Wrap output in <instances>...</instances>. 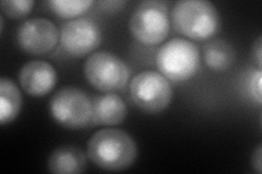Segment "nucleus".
<instances>
[{
	"label": "nucleus",
	"instance_id": "20e7f679",
	"mask_svg": "<svg viewBox=\"0 0 262 174\" xmlns=\"http://www.w3.org/2000/svg\"><path fill=\"white\" fill-rule=\"evenodd\" d=\"M49 113L66 129H83L92 121L93 101L84 90L66 86L51 98Z\"/></svg>",
	"mask_w": 262,
	"mask_h": 174
},
{
	"label": "nucleus",
	"instance_id": "423d86ee",
	"mask_svg": "<svg viewBox=\"0 0 262 174\" xmlns=\"http://www.w3.org/2000/svg\"><path fill=\"white\" fill-rule=\"evenodd\" d=\"M86 81L100 92L112 93L124 88L129 80L127 64L110 52H96L83 63Z\"/></svg>",
	"mask_w": 262,
	"mask_h": 174
},
{
	"label": "nucleus",
	"instance_id": "9d476101",
	"mask_svg": "<svg viewBox=\"0 0 262 174\" xmlns=\"http://www.w3.org/2000/svg\"><path fill=\"white\" fill-rule=\"evenodd\" d=\"M19 81L21 87L34 97H42L51 93L57 83V72L51 63L43 60H33L23 65Z\"/></svg>",
	"mask_w": 262,
	"mask_h": 174
},
{
	"label": "nucleus",
	"instance_id": "7ed1b4c3",
	"mask_svg": "<svg viewBox=\"0 0 262 174\" xmlns=\"http://www.w3.org/2000/svg\"><path fill=\"white\" fill-rule=\"evenodd\" d=\"M200 64L199 49L192 41L173 38L162 45L157 54V65L166 79L183 82L192 78Z\"/></svg>",
	"mask_w": 262,
	"mask_h": 174
},
{
	"label": "nucleus",
	"instance_id": "6ab92c4d",
	"mask_svg": "<svg viewBox=\"0 0 262 174\" xmlns=\"http://www.w3.org/2000/svg\"><path fill=\"white\" fill-rule=\"evenodd\" d=\"M252 54H253V58H255V61L258 64L259 70L262 67V37L259 36L255 43H253V47H252Z\"/></svg>",
	"mask_w": 262,
	"mask_h": 174
},
{
	"label": "nucleus",
	"instance_id": "aec40b11",
	"mask_svg": "<svg viewBox=\"0 0 262 174\" xmlns=\"http://www.w3.org/2000/svg\"><path fill=\"white\" fill-rule=\"evenodd\" d=\"M0 22H2V26H0V30H2V33L4 32V28H5V22H4V16H0Z\"/></svg>",
	"mask_w": 262,
	"mask_h": 174
},
{
	"label": "nucleus",
	"instance_id": "ddd939ff",
	"mask_svg": "<svg viewBox=\"0 0 262 174\" xmlns=\"http://www.w3.org/2000/svg\"><path fill=\"white\" fill-rule=\"evenodd\" d=\"M22 95L15 83L7 77L0 79V124L6 126L19 117Z\"/></svg>",
	"mask_w": 262,
	"mask_h": 174
},
{
	"label": "nucleus",
	"instance_id": "dca6fc26",
	"mask_svg": "<svg viewBox=\"0 0 262 174\" xmlns=\"http://www.w3.org/2000/svg\"><path fill=\"white\" fill-rule=\"evenodd\" d=\"M33 6L32 0H3L2 11L10 19H21L32 11Z\"/></svg>",
	"mask_w": 262,
	"mask_h": 174
},
{
	"label": "nucleus",
	"instance_id": "6e6552de",
	"mask_svg": "<svg viewBox=\"0 0 262 174\" xmlns=\"http://www.w3.org/2000/svg\"><path fill=\"white\" fill-rule=\"evenodd\" d=\"M61 46L69 55L81 58L94 52L101 45L102 32L97 24L85 18L66 22L60 30Z\"/></svg>",
	"mask_w": 262,
	"mask_h": 174
},
{
	"label": "nucleus",
	"instance_id": "9b49d317",
	"mask_svg": "<svg viewBox=\"0 0 262 174\" xmlns=\"http://www.w3.org/2000/svg\"><path fill=\"white\" fill-rule=\"evenodd\" d=\"M47 168L54 174H79L86 168V156L76 146L62 145L49 155Z\"/></svg>",
	"mask_w": 262,
	"mask_h": 174
},
{
	"label": "nucleus",
	"instance_id": "2eb2a0df",
	"mask_svg": "<svg viewBox=\"0 0 262 174\" xmlns=\"http://www.w3.org/2000/svg\"><path fill=\"white\" fill-rule=\"evenodd\" d=\"M53 12L64 19L83 14L94 5L92 0H52L48 3Z\"/></svg>",
	"mask_w": 262,
	"mask_h": 174
},
{
	"label": "nucleus",
	"instance_id": "39448f33",
	"mask_svg": "<svg viewBox=\"0 0 262 174\" xmlns=\"http://www.w3.org/2000/svg\"><path fill=\"white\" fill-rule=\"evenodd\" d=\"M130 97L141 111L155 114L167 109L173 101V88L168 79L157 71H142L131 80Z\"/></svg>",
	"mask_w": 262,
	"mask_h": 174
},
{
	"label": "nucleus",
	"instance_id": "f8f14e48",
	"mask_svg": "<svg viewBox=\"0 0 262 174\" xmlns=\"http://www.w3.org/2000/svg\"><path fill=\"white\" fill-rule=\"evenodd\" d=\"M126 103L115 94H104L93 99L92 122L96 126H118L127 117Z\"/></svg>",
	"mask_w": 262,
	"mask_h": 174
},
{
	"label": "nucleus",
	"instance_id": "f257e3e1",
	"mask_svg": "<svg viewBox=\"0 0 262 174\" xmlns=\"http://www.w3.org/2000/svg\"><path fill=\"white\" fill-rule=\"evenodd\" d=\"M88 157L96 167L118 172L133 167L137 160L138 147L134 137L118 129L100 130L90 137Z\"/></svg>",
	"mask_w": 262,
	"mask_h": 174
},
{
	"label": "nucleus",
	"instance_id": "a211bd4d",
	"mask_svg": "<svg viewBox=\"0 0 262 174\" xmlns=\"http://www.w3.org/2000/svg\"><path fill=\"white\" fill-rule=\"evenodd\" d=\"M251 167L258 174L262 173V145L259 144L251 156Z\"/></svg>",
	"mask_w": 262,
	"mask_h": 174
},
{
	"label": "nucleus",
	"instance_id": "4468645a",
	"mask_svg": "<svg viewBox=\"0 0 262 174\" xmlns=\"http://www.w3.org/2000/svg\"><path fill=\"white\" fill-rule=\"evenodd\" d=\"M203 58L210 69L223 72L232 67L236 59V54L228 41L216 39L211 41L204 48Z\"/></svg>",
	"mask_w": 262,
	"mask_h": 174
},
{
	"label": "nucleus",
	"instance_id": "0eeeda50",
	"mask_svg": "<svg viewBox=\"0 0 262 174\" xmlns=\"http://www.w3.org/2000/svg\"><path fill=\"white\" fill-rule=\"evenodd\" d=\"M170 29L167 5L147 0L139 5L129 20L133 36L145 45H158L168 36Z\"/></svg>",
	"mask_w": 262,
	"mask_h": 174
},
{
	"label": "nucleus",
	"instance_id": "f3484780",
	"mask_svg": "<svg viewBox=\"0 0 262 174\" xmlns=\"http://www.w3.org/2000/svg\"><path fill=\"white\" fill-rule=\"evenodd\" d=\"M261 80H262V74L261 70H258L256 73H253V76L251 78V83H250V87L252 90L253 97L257 99V102L261 104L262 101V96H261Z\"/></svg>",
	"mask_w": 262,
	"mask_h": 174
},
{
	"label": "nucleus",
	"instance_id": "f03ea898",
	"mask_svg": "<svg viewBox=\"0 0 262 174\" xmlns=\"http://www.w3.org/2000/svg\"><path fill=\"white\" fill-rule=\"evenodd\" d=\"M170 15L176 31L194 40L208 39L220 29L216 7L206 0H179Z\"/></svg>",
	"mask_w": 262,
	"mask_h": 174
},
{
	"label": "nucleus",
	"instance_id": "1a4fd4ad",
	"mask_svg": "<svg viewBox=\"0 0 262 174\" xmlns=\"http://www.w3.org/2000/svg\"><path fill=\"white\" fill-rule=\"evenodd\" d=\"M16 38L22 51L31 55H44L54 51L60 33L51 20L34 18L21 24Z\"/></svg>",
	"mask_w": 262,
	"mask_h": 174
}]
</instances>
